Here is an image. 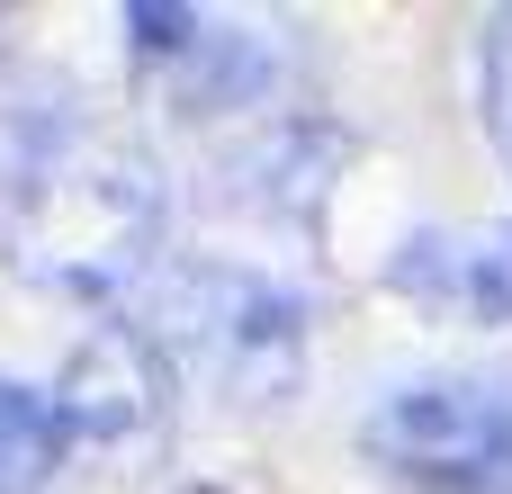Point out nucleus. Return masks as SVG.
Listing matches in <instances>:
<instances>
[{
  "instance_id": "obj_9",
  "label": "nucleus",
  "mask_w": 512,
  "mask_h": 494,
  "mask_svg": "<svg viewBox=\"0 0 512 494\" xmlns=\"http://www.w3.org/2000/svg\"><path fill=\"white\" fill-rule=\"evenodd\" d=\"M63 459H72V423H63L54 387H18V378H0V494L54 486Z\"/></svg>"
},
{
  "instance_id": "obj_10",
  "label": "nucleus",
  "mask_w": 512,
  "mask_h": 494,
  "mask_svg": "<svg viewBox=\"0 0 512 494\" xmlns=\"http://www.w3.org/2000/svg\"><path fill=\"white\" fill-rule=\"evenodd\" d=\"M477 117H486V144L512 171V9H495L477 27Z\"/></svg>"
},
{
  "instance_id": "obj_3",
  "label": "nucleus",
  "mask_w": 512,
  "mask_h": 494,
  "mask_svg": "<svg viewBox=\"0 0 512 494\" xmlns=\"http://www.w3.org/2000/svg\"><path fill=\"white\" fill-rule=\"evenodd\" d=\"M369 459L423 494H512V387L495 378H405L360 423Z\"/></svg>"
},
{
  "instance_id": "obj_7",
  "label": "nucleus",
  "mask_w": 512,
  "mask_h": 494,
  "mask_svg": "<svg viewBox=\"0 0 512 494\" xmlns=\"http://www.w3.org/2000/svg\"><path fill=\"white\" fill-rule=\"evenodd\" d=\"M387 288L459 306L468 324H512V216L477 225V234H414L387 261Z\"/></svg>"
},
{
  "instance_id": "obj_12",
  "label": "nucleus",
  "mask_w": 512,
  "mask_h": 494,
  "mask_svg": "<svg viewBox=\"0 0 512 494\" xmlns=\"http://www.w3.org/2000/svg\"><path fill=\"white\" fill-rule=\"evenodd\" d=\"M198 494H216V486H198Z\"/></svg>"
},
{
  "instance_id": "obj_1",
  "label": "nucleus",
  "mask_w": 512,
  "mask_h": 494,
  "mask_svg": "<svg viewBox=\"0 0 512 494\" xmlns=\"http://www.w3.org/2000/svg\"><path fill=\"white\" fill-rule=\"evenodd\" d=\"M153 243H162V171L126 135H81V153L27 207H9V270L72 306H117L126 288H144Z\"/></svg>"
},
{
  "instance_id": "obj_5",
  "label": "nucleus",
  "mask_w": 512,
  "mask_h": 494,
  "mask_svg": "<svg viewBox=\"0 0 512 494\" xmlns=\"http://www.w3.org/2000/svg\"><path fill=\"white\" fill-rule=\"evenodd\" d=\"M342 171H351V135H342V126H324V117H270L261 135H243V144L216 162V198L243 207V216L306 225V234H315Z\"/></svg>"
},
{
  "instance_id": "obj_4",
  "label": "nucleus",
  "mask_w": 512,
  "mask_h": 494,
  "mask_svg": "<svg viewBox=\"0 0 512 494\" xmlns=\"http://www.w3.org/2000/svg\"><path fill=\"white\" fill-rule=\"evenodd\" d=\"M171 396H180V369L144 342V324H99L54 378L72 450H99V459H144L171 432Z\"/></svg>"
},
{
  "instance_id": "obj_8",
  "label": "nucleus",
  "mask_w": 512,
  "mask_h": 494,
  "mask_svg": "<svg viewBox=\"0 0 512 494\" xmlns=\"http://www.w3.org/2000/svg\"><path fill=\"white\" fill-rule=\"evenodd\" d=\"M288 36L270 27H207V45L180 63V108L189 117H216V108H261L279 81H288Z\"/></svg>"
},
{
  "instance_id": "obj_6",
  "label": "nucleus",
  "mask_w": 512,
  "mask_h": 494,
  "mask_svg": "<svg viewBox=\"0 0 512 494\" xmlns=\"http://www.w3.org/2000/svg\"><path fill=\"white\" fill-rule=\"evenodd\" d=\"M81 153V90L54 63L0 54V207H27Z\"/></svg>"
},
{
  "instance_id": "obj_2",
  "label": "nucleus",
  "mask_w": 512,
  "mask_h": 494,
  "mask_svg": "<svg viewBox=\"0 0 512 494\" xmlns=\"http://www.w3.org/2000/svg\"><path fill=\"white\" fill-rule=\"evenodd\" d=\"M144 342L225 405H288L306 378V297L234 261H171L144 279Z\"/></svg>"
},
{
  "instance_id": "obj_11",
  "label": "nucleus",
  "mask_w": 512,
  "mask_h": 494,
  "mask_svg": "<svg viewBox=\"0 0 512 494\" xmlns=\"http://www.w3.org/2000/svg\"><path fill=\"white\" fill-rule=\"evenodd\" d=\"M117 36H126L144 63H171V72H180V63L207 45V18H198V9H153V0H126V9H117Z\"/></svg>"
}]
</instances>
